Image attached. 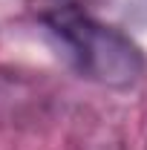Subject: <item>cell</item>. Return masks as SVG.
<instances>
[{"label":"cell","instance_id":"cell-1","mask_svg":"<svg viewBox=\"0 0 147 150\" xmlns=\"http://www.w3.org/2000/svg\"><path fill=\"white\" fill-rule=\"evenodd\" d=\"M43 23L87 81L110 90H127L144 75L141 46L121 29L72 9H49L43 12Z\"/></svg>","mask_w":147,"mask_h":150},{"label":"cell","instance_id":"cell-2","mask_svg":"<svg viewBox=\"0 0 147 150\" xmlns=\"http://www.w3.org/2000/svg\"><path fill=\"white\" fill-rule=\"evenodd\" d=\"M84 150H124V144H121L118 136H112V133H101V136H95L92 142H87Z\"/></svg>","mask_w":147,"mask_h":150},{"label":"cell","instance_id":"cell-3","mask_svg":"<svg viewBox=\"0 0 147 150\" xmlns=\"http://www.w3.org/2000/svg\"><path fill=\"white\" fill-rule=\"evenodd\" d=\"M92 0H52V9H72V12H87Z\"/></svg>","mask_w":147,"mask_h":150}]
</instances>
